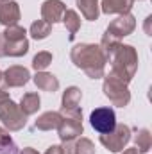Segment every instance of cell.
I'll return each instance as SVG.
<instances>
[{"mask_svg":"<svg viewBox=\"0 0 152 154\" xmlns=\"http://www.w3.org/2000/svg\"><path fill=\"white\" fill-rule=\"evenodd\" d=\"M70 57L77 68L84 70L88 77L91 79H100L104 75V66H106V57L102 54L100 45H91V43H79L72 48Z\"/></svg>","mask_w":152,"mask_h":154,"instance_id":"6da1fadb","label":"cell"},{"mask_svg":"<svg viewBox=\"0 0 152 154\" xmlns=\"http://www.w3.org/2000/svg\"><path fill=\"white\" fill-rule=\"evenodd\" d=\"M111 63V75L120 79L122 82H129L138 68V54L134 50V47L131 45H122L118 43V47L113 50V54L108 59Z\"/></svg>","mask_w":152,"mask_h":154,"instance_id":"7a4b0ae2","label":"cell"},{"mask_svg":"<svg viewBox=\"0 0 152 154\" xmlns=\"http://www.w3.org/2000/svg\"><path fill=\"white\" fill-rule=\"evenodd\" d=\"M0 120L9 131H20L25 125V115L9 97L0 100Z\"/></svg>","mask_w":152,"mask_h":154,"instance_id":"3957f363","label":"cell"},{"mask_svg":"<svg viewBox=\"0 0 152 154\" xmlns=\"http://www.w3.org/2000/svg\"><path fill=\"white\" fill-rule=\"evenodd\" d=\"M131 140V129L125 124H116L113 131L100 134V143L111 151V152H120Z\"/></svg>","mask_w":152,"mask_h":154,"instance_id":"277c9868","label":"cell"},{"mask_svg":"<svg viewBox=\"0 0 152 154\" xmlns=\"http://www.w3.org/2000/svg\"><path fill=\"white\" fill-rule=\"evenodd\" d=\"M104 95L113 102L114 106H120V108L127 106L129 100H131V93L127 90V84L122 82L120 79L113 77L111 74L104 81Z\"/></svg>","mask_w":152,"mask_h":154,"instance_id":"5b68a950","label":"cell"},{"mask_svg":"<svg viewBox=\"0 0 152 154\" xmlns=\"http://www.w3.org/2000/svg\"><path fill=\"white\" fill-rule=\"evenodd\" d=\"M90 122L93 125L95 131H99L100 134L113 131L116 125V116L111 108H97L95 111H91L90 115Z\"/></svg>","mask_w":152,"mask_h":154,"instance_id":"8992f818","label":"cell"},{"mask_svg":"<svg viewBox=\"0 0 152 154\" xmlns=\"http://www.w3.org/2000/svg\"><path fill=\"white\" fill-rule=\"evenodd\" d=\"M81 99H82V91L70 86L65 93H63V106H61V115L63 116H72V118H82L81 111Z\"/></svg>","mask_w":152,"mask_h":154,"instance_id":"52a82bcc","label":"cell"},{"mask_svg":"<svg viewBox=\"0 0 152 154\" xmlns=\"http://www.w3.org/2000/svg\"><path fill=\"white\" fill-rule=\"evenodd\" d=\"M134 27H136L134 16H132L131 13H125V14H120L116 20H113V22L109 23L106 34L111 36L113 39H118V41H120L123 36H129V34L134 31Z\"/></svg>","mask_w":152,"mask_h":154,"instance_id":"ba28073f","label":"cell"},{"mask_svg":"<svg viewBox=\"0 0 152 154\" xmlns=\"http://www.w3.org/2000/svg\"><path fill=\"white\" fill-rule=\"evenodd\" d=\"M57 131H59V138H61V142L75 140L77 136L82 134V118L63 116V120H61Z\"/></svg>","mask_w":152,"mask_h":154,"instance_id":"9c48e42d","label":"cell"},{"mask_svg":"<svg viewBox=\"0 0 152 154\" xmlns=\"http://www.w3.org/2000/svg\"><path fill=\"white\" fill-rule=\"evenodd\" d=\"M65 11H66V5L61 0H45L41 5V18L52 25L56 22H61Z\"/></svg>","mask_w":152,"mask_h":154,"instance_id":"30bf717a","label":"cell"},{"mask_svg":"<svg viewBox=\"0 0 152 154\" xmlns=\"http://www.w3.org/2000/svg\"><path fill=\"white\" fill-rule=\"evenodd\" d=\"M20 20V7L13 0H2L0 2V23L2 25H16Z\"/></svg>","mask_w":152,"mask_h":154,"instance_id":"8fae6325","label":"cell"},{"mask_svg":"<svg viewBox=\"0 0 152 154\" xmlns=\"http://www.w3.org/2000/svg\"><path fill=\"white\" fill-rule=\"evenodd\" d=\"M29 70L25 68V66H11V68H7L5 72H4V84L5 86H13V88H16V86H23L27 81H29Z\"/></svg>","mask_w":152,"mask_h":154,"instance_id":"7c38bea8","label":"cell"},{"mask_svg":"<svg viewBox=\"0 0 152 154\" xmlns=\"http://www.w3.org/2000/svg\"><path fill=\"white\" fill-rule=\"evenodd\" d=\"M63 151L65 154H95V145L88 138H75V140L65 142Z\"/></svg>","mask_w":152,"mask_h":154,"instance_id":"4fadbf2b","label":"cell"},{"mask_svg":"<svg viewBox=\"0 0 152 154\" xmlns=\"http://www.w3.org/2000/svg\"><path fill=\"white\" fill-rule=\"evenodd\" d=\"M63 120V115L57 113V111H48V113H43L38 120L34 122V127L39 131H52V129H57L59 124Z\"/></svg>","mask_w":152,"mask_h":154,"instance_id":"5bb4252c","label":"cell"},{"mask_svg":"<svg viewBox=\"0 0 152 154\" xmlns=\"http://www.w3.org/2000/svg\"><path fill=\"white\" fill-rule=\"evenodd\" d=\"M134 0H102V11L106 14H125L131 11Z\"/></svg>","mask_w":152,"mask_h":154,"instance_id":"9a60e30c","label":"cell"},{"mask_svg":"<svg viewBox=\"0 0 152 154\" xmlns=\"http://www.w3.org/2000/svg\"><path fill=\"white\" fill-rule=\"evenodd\" d=\"M34 84L43 91H56L59 88V81L52 74H45V72H38L34 77Z\"/></svg>","mask_w":152,"mask_h":154,"instance_id":"2e32d148","label":"cell"},{"mask_svg":"<svg viewBox=\"0 0 152 154\" xmlns=\"http://www.w3.org/2000/svg\"><path fill=\"white\" fill-rule=\"evenodd\" d=\"M20 109L25 116L36 113L39 109V95L38 93H25L20 100Z\"/></svg>","mask_w":152,"mask_h":154,"instance_id":"e0dca14e","label":"cell"},{"mask_svg":"<svg viewBox=\"0 0 152 154\" xmlns=\"http://www.w3.org/2000/svg\"><path fill=\"white\" fill-rule=\"evenodd\" d=\"M77 7L81 9L82 16L86 20L99 18V0H77Z\"/></svg>","mask_w":152,"mask_h":154,"instance_id":"ac0fdd59","label":"cell"},{"mask_svg":"<svg viewBox=\"0 0 152 154\" xmlns=\"http://www.w3.org/2000/svg\"><path fill=\"white\" fill-rule=\"evenodd\" d=\"M61 22L66 25V29H68V32H70V39H74L75 38V32L79 31V27H81V18H79V14H77L75 11H72V9H66L65 14H63V18H61Z\"/></svg>","mask_w":152,"mask_h":154,"instance_id":"d6986e66","label":"cell"},{"mask_svg":"<svg viewBox=\"0 0 152 154\" xmlns=\"http://www.w3.org/2000/svg\"><path fill=\"white\" fill-rule=\"evenodd\" d=\"M27 50H29V41H27V38L20 39V41H5V56L20 57V56L27 54Z\"/></svg>","mask_w":152,"mask_h":154,"instance_id":"ffe728a7","label":"cell"},{"mask_svg":"<svg viewBox=\"0 0 152 154\" xmlns=\"http://www.w3.org/2000/svg\"><path fill=\"white\" fill-rule=\"evenodd\" d=\"M134 142H136V149L138 152H149L152 145V136L149 133V129H140L136 131V136H134Z\"/></svg>","mask_w":152,"mask_h":154,"instance_id":"44dd1931","label":"cell"},{"mask_svg":"<svg viewBox=\"0 0 152 154\" xmlns=\"http://www.w3.org/2000/svg\"><path fill=\"white\" fill-rule=\"evenodd\" d=\"M50 29H52V25H50L48 22L38 20V22H34V23L31 25L29 32H31V36H32L34 39H43V38H47V36L50 34Z\"/></svg>","mask_w":152,"mask_h":154,"instance_id":"7402d4cb","label":"cell"},{"mask_svg":"<svg viewBox=\"0 0 152 154\" xmlns=\"http://www.w3.org/2000/svg\"><path fill=\"white\" fill-rule=\"evenodd\" d=\"M5 41H20V39H25V34L27 31L20 25H9L5 32H2Z\"/></svg>","mask_w":152,"mask_h":154,"instance_id":"603a6c76","label":"cell"},{"mask_svg":"<svg viewBox=\"0 0 152 154\" xmlns=\"http://www.w3.org/2000/svg\"><path fill=\"white\" fill-rule=\"evenodd\" d=\"M50 63H52V54H50V52H38V54L34 56V59H32V68L38 70V72H41V70H45Z\"/></svg>","mask_w":152,"mask_h":154,"instance_id":"cb8c5ba5","label":"cell"},{"mask_svg":"<svg viewBox=\"0 0 152 154\" xmlns=\"http://www.w3.org/2000/svg\"><path fill=\"white\" fill-rule=\"evenodd\" d=\"M13 151V140L5 129L0 127V154H9Z\"/></svg>","mask_w":152,"mask_h":154,"instance_id":"d4e9b609","label":"cell"},{"mask_svg":"<svg viewBox=\"0 0 152 154\" xmlns=\"http://www.w3.org/2000/svg\"><path fill=\"white\" fill-rule=\"evenodd\" d=\"M45 154H65V151H63V147H59V145H52V147L47 149Z\"/></svg>","mask_w":152,"mask_h":154,"instance_id":"484cf974","label":"cell"},{"mask_svg":"<svg viewBox=\"0 0 152 154\" xmlns=\"http://www.w3.org/2000/svg\"><path fill=\"white\" fill-rule=\"evenodd\" d=\"M4 56H5V38L0 32V57H4Z\"/></svg>","mask_w":152,"mask_h":154,"instance_id":"4316f807","label":"cell"},{"mask_svg":"<svg viewBox=\"0 0 152 154\" xmlns=\"http://www.w3.org/2000/svg\"><path fill=\"white\" fill-rule=\"evenodd\" d=\"M20 154H39L38 151H34V149H31V147H27V149H23Z\"/></svg>","mask_w":152,"mask_h":154,"instance_id":"83f0119b","label":"cell"},{"mask_svg":"<svg viewBox=\"0 0 152 154\" xmlns=\"http://www.w3.org/2000/svg\"><path fill=\"white\" fill-rule=\"evenodd\" d=\"M7 97H9V93H7L4 88H0V100H2V99H7Z\"/></svg>","mask_w":152,"mask_h":154,"instance_id":"f1b7e54d","label":"cell"},{"mask_svg":"<svg viewBox=\"0 0 152 154\" xmlns=\"http://www.w3.org/2000/svg\"><path fill=\"white\" fill-rule=\"evenodd\" d=\"M123 154H140V152H138V149H127V151H123Z\"/></svg>","mask_w":152,"mask_h":154,"instance_id":"f546056e","label":"cell"},{"mask_svg":"<svg viewBox=\"0 0 152 154\" xmlns=\"http://www.w3.org/2000/svg\"><path fill=\"white\" fill-rule=\"evenodd\" d=\"M2 84H4V74L0 72V86H2Z\"/></svg>","mask_w":152,"mask_h":154,"instance_id":"4dcf8cb0","label":"cell"},{"mask_svg":"<svg viewBox=\"0 0 152 154\" xmlns=\"http://www.w3.org/2000/svg\"><path fill=\"white\" fill-rule=\"evenodd\" d=\"M0 2H2V0H0Z\"/></svg>","mask_w":152,"mask_h":154,"instance_id":"1f68e13d","label":"cell"}]
</instances>
